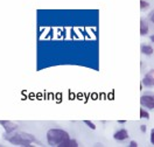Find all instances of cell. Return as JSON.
<instances>
[{
    "label": "cell",
    "instance_id": "1",
    "mask_svg": "<svg viewBox=\"0 0 154 147\" xmlns=\"http://www.w3.org/2000/svg\"><path fill=\"white\" fill-rule=\"evenodd\" d=\"M47 140L50 146H61V147H69L77 146V142L75 140H71L68 132L58 128L49 130L47 133Z\"/></svg>",
    "mask_w": 154,
    "mask_h": 147
},
{
    "label": "cell",
    "instance_id": "2",
    "mask_svg": "<svg viewBox=\"0 0 154 147\" xmlns=\"http://www.w3.org/2000/svg\"><path fill=\"white\" fill-rule=\"evenodd\" d=\"M4 138L10 141L11 144L19 145V146H29L32 142H38V140L28 133H14L13 132H6Z\"/></svg>",
    "mask_w": 154,
    "mask_h": 147
},
{
    "label": "cell",
    "instance_id": "3",
    "mask_svg": "<svg viewBox=\"0 0 154 147\" xmlns=\"http://www.w3.org/2000/svg\"><path fill=\"white\" fill-rule=\"evenodd\" d=\"M140 103H141L143 106L149 109V110L154 109V97L151 96V95H145V96H143V97L140 98Z\"/></svg>",
    "mask_w": 154,
    "mask_h": 147
},
{
    "label": "cell",
    "instance_id": "4",
    "mask_svg": "<svg viewBox=\"0 0 154 147\" xmlns=\"http://www.w3.org/2000/svg\"><path fill=\"white\" fill-rule=\"evenodd\" d=\"M0 124L4 126L5 128V131L6 132H13V131H15L17 128H18V125L17 124H14V123H12V121H8V120H0Z\"/></svg>",
    "mask_w": 154,
    "mask_h": 147
},
{
    "label": "cell",
    "instance_id": "5",
    "mask_svg": "<svg viewBox=\"0 0 154 147\" xmlns=\"http://www.w3.org/2000/svg\"><path fill=\"white\" fill-rule=\"evenodd\" d=\"M143 84H144L145 87H153L154 84V78H153V71H151L149 74H147L146 76L144 77L143 79Z\"/></svg>",
    "mask_w": 154,
    "mask_h": 147
},
{
    "label": "cell",
    "instance_id": "6",
    "mask_svg": "<svg viewBox=\"0 0 154 147\" xmlns=\"http://www.w3.org/2000/svg\"><path fill=\"white\" fill-rule=\"evenodd\" d=\"M115 139L116 140H119V141H123V140H125L128 138V133H127V131L126 130H119V131H117L115 133Z\"/></svg>",
    "mask_w": 154,
    "mask_h": 147
},
{
    "label": "cell",
    "instance_id": "7",
    "mask_svg": "<svg viewBox=\"0 0 154 147\" xmlns=\"http://www.w3.org/2000/svg\"><path fill=\"white\" fill-rule=\"evenodd\" d=\"M141 23H140V34L144 36V35H146L147 33H148V23H147V21L146 20H141L140 21Z\"/></svg>",
    "mask_w": 154,
    "mask_h": 147
},
{
    "label": "cell",
    "instance_id": "8",
    "mask_svg": "<svg viewBox=\"0 0 154 147\" xmlns=\"http://www.w3.org/2000/svg\"><path fill=\"white\" fill-rule=\"evenodd\" d=\"M141 53L145 55H152L153 54V48L151 46H141Z\"/></svg>",
    "mask_w": 154,
    "mask_h": 147
},
{
    "label": "cell",
    "instance_id": "9",
    "mask_svg": "<svg viewBox=\"0 0 154 147\" xmlns=\"http://www.w3.org/2000/svg\"><path fill=\"white\" fill-rule=\"evenodd\" d=\"M149 7V5H148V2L147 1H145V0H140V8L141 10H147Z\"/></svg>",
    "mask_w": 154,
    "mask_h": 147
},
{
    "label": "cell",
    "instance_id": "10",
    "mask_svg": "<svg viewBox=\"0 0 154 147\" xmlns=\"http://www.w3.org/2000/svg\"><path fill=\"white\" fill-rule=\"evenodd\" d=\"M140 118H146V119H148V118H149L148 112H147V111H145L144 109H141V110H140Z\"/></svg>",
    "mask_w": 154,
    "mask_h": 147
},
{
    "label": "cell",
    "instance_id": "11",
    "mask_svg": "<svg viewBox=\"0 0 154 147\" xmlns=\"http://www.w3.org/2000/svg\"><path fill=\"white\" fill-rule=\"evenodd\" d=\"M84 123H85V124H87L88 126L91 128V130H95V128H96V125H95V124H94L92 121H90V120H85Z\"/></svg>",
    "mask_w": 154,
    "mask_h": 147
},
{
    "label": "cell",
    "instance_id": "12",
    "mask_svg": "<svg viewBox=\"0 0 154 147\" xmlns=\"http://www.w3.org/2000/svg\"><path fill=\"white\" fill-rule=\"evenodd\" d=\"M151 142L154 144V131L152 130V132H151Z\"/></svg>",
    "mask_w": 154,
    "mask_h": 147
},
{
    "label": "cell",
    "instance_id": "13",
    "mask_svg": "<svg viewBox=\"0 0 154 147\" xmlns=\"http://www.w3.org/2000/svg\"><path fill=\"white\" fill-rule=\"evenodd\" d=\"M130 146H131V147H137L138 145H137V142H135V141H131V142H130Z\"/></svg>",
    "mask_w": 154,
    "mask_h": 147
},
{
    "label": "cell",
    "instance_id": "14",
    "mask_svg": "<svg viewBox=\"0 0 154 147\" xmlns=\"http://www.w3.org/2000/svg\"><path fill=\"white\" fill-rule=\"evenodd\" d=\"M141 131H143V132H145V131H146V126H145V125H141Z\"/></svg>",
    "mask_w": 154,
    "mask_h": 147
},
{
    "label": "cell",
    "instance_id": "15",
    "mask_svg": "<svg viewBox=\"0 0 154 147\" xmlns=\"http://www.w3.org/2000/svg\"><path fill=\"white\" fill-rule=\"evenodd\" d=\"M119 124H125V120H119Z\"/></svg>",
    "mask_w": 154,
    "mask_h": 147
}]
</instances>
